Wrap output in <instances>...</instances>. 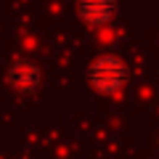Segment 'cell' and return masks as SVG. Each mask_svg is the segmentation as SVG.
Wrapping results in <instances>:
<instances>
[{
	"label": "cell",
	"instance_id": "obj_3",
	"mask_svg": "<svg viewBox=\"0 0 159 159\" xmlns=\"http://www.w3.org/2000/svg\"><path fill=\"white\" fill-rule=\"evenodd\" d=\"M77 16L88 27L111 24L117 16V0H77Z\"/></svg>",
	"mask_w": 159,
	"mask_h": 159
},
{
	"label": "cell",
	"instance_id": "obj_2",
	"mask_svg": "<svg viewBox=\"0 0 159 159\" xmlns=\"http://www.w3.org/2000/svg\"><path fill=\"white\" fill-rule=\"evenodd\" d=\"M6 82L19 96H34L40 90V85H43V72L32 58H16V61L8 64Z\"/></svg>",
	"mask_w": 159,
	"mask_h": 159
},
{
	"label": "cell",
	"instance_id": "obj_1",
	"mask_svg": "<svg viewBox=\"0 0 159 159\" xmlns=\"http://www.w3.org/2000/svg\"><path fill=\"white\" fill-rule=\"evenodd\" d=\"M127 80H130V66L114 53L93 58L90 66H88V85L96 93H101V96L119 93L127 85Z\"/></svg>",
	"mask_w": 159,
	"mask_h": 159
},
{
	"label": "cell",
	"instance_id": "obj_4",
	"mask_svg": "<svg viewBox=\"0 0 159 159\" xmlns=\"http://www.w3.org/2000/svg\"><path fill=\"white\" fill-rule=\"evenodd\" d=\"M93 40H96V45H114V43H119V40H122V32H119V29H114L111 24H103V27H96Z\"/></svg>",
	"mask_w": 159,
	"mask_h": 159
}]
</instances>
